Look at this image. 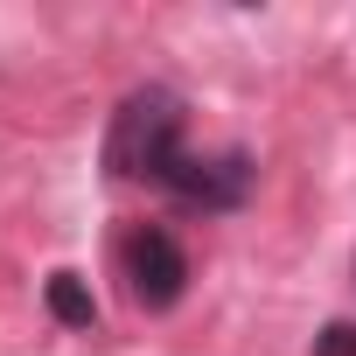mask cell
Masks as SVG:
<instances>
[{"label": "cell", "instance_id": "6da1fadb", "mask_svg": "<svg viewBox=\"0 0 356 356\" xmlns=\"http://www.w3.org/2000/svg\"><path fill=\"white\" fill-rule=\"evenodd\" d=\"M175 140H182V105H175V91L147 84L119 105L112 119V140H105V168L112 175H168L175 161Z\"/></svg>", "mask_w": 356, "mask_h": 356}, {"label": "cell", "instance_id": "277c9868", "mask_svg": "<svg viewBox=\"0 0 356 356\" xmlns=\"http://www.w3.org/2000/svg\"><path fill=\"white\" fill-rule=\"evenodd\" d=\"M49 314H56L63 328H91V321H98V307H91V293H84L77 273H56V280H49Z\"/></svg>", "mask_w": 356, "mask_h": 356}, {"label": "cell", "instance_id": "5b68a950", "mask_svg": "<svg viewBox=\"0 0 356 356\" xmlns=\"http://www.w3.org/2000/svg\"><path fill=\"white\" fill-rule=\"evenodd\" d=\"M314 356H356V321H328L314 335Z\"/></svg>", "mask_w": 356, "mask_h": 356}, {"label": "cell", "instance_id": "3957f363", "mask_svg": "<svg viewBox=\"0 0 356 356\" xmlns=\"http://www.w3.org/2000/svg\"><path fill=\"white\" fill-rule=\"evenodd\" d=\"M245 175H252V168H245L238 154H224V161H175L168 182L182 189L189 203H238V196H245Z\"/></svg>", "mask_w": 356, "mask_h": 356}, {"label": "cell", "instance_id": "7a4b0ae2", "mask_svg": "<svg viewBox=\"0 0 356 356\" xmlns=\"http://www.w3.org/2000/svg\"><path fill=\"white\" fill-rule=\"evenodd\" d=\"M126 273H133V300L154 307V314L175 307V300H182V286H189V259H182V245H175L168 231H133Z\"/></svg>", "mask_w": 356, "mask_h": 356}]
</instances>
